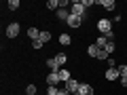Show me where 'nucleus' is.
Masks as SVG:
<instances>
[{"label": "nucleus", "mask_w": 127, "mask_h": 95, "mask_svg": "<svg viewBox=\"0 0 127 95\" xmlns=\"http://www.w3.org/2000/svg\"><path fill=\"white\" fill-rule=\"evenodd\" d=\"M38 40H42V42H49L51 40V32H40V38Z\"/></svg>", "instance_id": "19"}, {"label": "nucleus", "mask_w": 127, "mask_h": 95, "mask_svg": "<svg viewBox=\"0 0 127 95\" xmlns=\"http://www.w3.org/2000/svg\"><path fill=\"white\" fill-rule=\"evenodd\" d=\"M26 93H28V95H36V85H28Z\"/></svg>", "instance_id": "20"}, {"label": "nucleus", "mask_w": 127, "mask_h": 95, "mask_svg": "<svg viewBox=\"0 0 127 95\" xmlns=\"http://www.w3.org/2000/svg\"><path fill=\"white\" fill-rule=\"evenodd\" d=\"M70 78H72V76H70L68 70H59V82H68Z\"/></svg>", "instance_id": "14"}, {"label": "nucleus", "mask_w": 127, "mask_h": 95, "mask_svg": "<svg viewBox=\"0 0 127 95\" xmlns=\"http://www.w3.org/2000/svg\"><path fill=\"white\" fill-rule=\"evenodd\" d=\"M121 85H123V87H127V76H121Z\"/></svg>", "instance_id": "28"}, {"label": "nucleus", "mask_w": 127, "mask_h": 95, "mask_svg": "<svg viewBox=\"0 0 127 95\" xmlns=\"http://www.w3.org/2000/svg\"><path fill=\"white\" fill-rule=\"evenodd\" d=\"M26 95H28V93H26Z\"/></svg>", "instance_id": "30"}, {"label": "nucleus", "mask_w": 127, "mask_h": 95, "mask_svg": "<svg viewBox=\"0 0 127 95\" xmlns=\"http://www.w3.org/2000/svg\"><path fill=\"white\" fill-rule=\"evenodd\" d=\"M97 30L102 32V34H110V32H112V21H108V19H100V21H97Z\"/></svg>", "instance_id": "2"}, {"label": "nucleus", "mask_w": 127, "mask_h": 95, "mask_svg": "<svg viewBox=\"0 0 127 95\" xmlns=\"http://www.w3.org/2000/svg\"><path fill=\"white\" fill-rule=\"evenodd\" d=\"M57 93H59L57 87H49V89H47V95H57Z\"/></svg>", "instance_id": "22"}, {"label": "nucleus", "mask_w": 127, "mask_h": 95, "mask_svg": "<svg viewBox=\"0 0 127 95\" xmlns=\"http://www.w3.org/2000/svg\"><path fill=\"white\" fill-rule=\"evenodd\" d=\"M76 95H93V89H91L89 85H85V82H81V87H78Z\"/></svg>", "instance_id": "7"}, {"label": "nucleus", "mask_w": 127, "mask_h": 95, "mask_svg": "<svg viewBox=\"0 0 127 95\" xmlns=\"http://www.w3.org/2000/svg\"><path fill=\"white\" fill-rule=\"evenodd\" d=\"M57 95H70V93H68L66 89H59V93H57Z\"/></svg>", "instance_id": "29"}, {"label": "nucleus", "mask_w": 127, "mask_h": 95, "mask_svg": "<svg viewBox=\"0 0 127 95\" xmlns=\"http://www.w3.org/2000/svg\"><path fill=\"white\" fill-rule=\"evenodd\" d=\"M100 4L104 6L106 11H114V6H117V4H114V0H102Z\"/></svg>", "instance_id": "15"}, {"label": "nucleus", "mask_w": 127, "mask_h": 95, "mask_svg": "<svg viewBox=\"0 0 127 95\" xmlns=\"http://www.w3.org/2000/svg\"><path fill=\"white\" fill-rule=\"evenodd\" d=\"M68 17H70V11L68 9H59L57 11V19H59V21H68Z\"/></svg>", "instance_id": "10"}, {"label": "nucleus", "mask_w": 127, "mask_h": 95, "mask_svg": "<svg viewBox=\"0 0 127 95\" xmlns=\"http://www.w3.org/2000/svg\"><path fill=\"white\" fill-rule=\"evenodd\" d=\"M83 4H85V9H89V6L93 4V0H83Z\"/></svg>", "instance_id": "27"}, {"label": "nucleus", "mask_w": 127, "mask_h": 95, "mask_svg": "<svg viewBox=\"0 0 127 95\" xmlns=\"http://www.w3.org/2000/svg\"><path fill=\"white\" fill-rule=\"evenodd\" d=\"M59 82V72H51L49 76H47V85L49 87H55Z\"/></svg>", "instance_id": "8"}, {"label": "nucleus", "mask_w": 127, "mask_h": 95, "mask_svg": "<svg viewBox=\"0 0 127 95\" xmlns=\"http://www.w3.org/2000/svg\"><path fill=\"white\" fill-rule=\"evenodd\" d=\"M114 49H117V47H114V42H108V45H106V53H108V55L112 53Z\"/></svg>", "instance_id": "24"}, {"label": "nucleus", "mask_w": 127, "mask_h": 95, "mask_svg": "<svg viewBox=\"0 0 127 95\" xmlns=\"http://www.w3.org/2000/svg\"><path fill=\"white\" fill-rule=\"evenodd\" d=\"M78 87H81V82H78V80H74V78H70V80L66 82V91H68L70 95H76Z\"/></svg>", "instance_id": "4"}, {"label": "nucleus", "mask_w": 127, "mask_h": 95, "mask_svg": "<svg viewBox=\"0 0 127 95\" xmlns=\"http://www.w3.org/2000/svg\"><path fill=\"white\" fill-rule=\"evenodd\" d=\"M66 23H68L70 27H78V25L83 23V17H78V15H72V13H70V17H68V21H66Z\"/></svg>", "instance_id": "5"}, {"label": "nucleus", "mask_w": 127, "mask_h": 95, "mask_svg": "<svg viewBox=\"0 0 127 95\" xmlns=\"http://www.w3.org/2000/svg\"><path fill=\"white\" fill-rule=\"evenodd\" d=\"M59 45H64V47L72 45V38H70V34H62V36H59Z\"/></svg>", "instance_id": "13"}, {"label": "nucleus", "mask_w": 127, "mask_h": 95, "mask_svg": "<svg viewBox=\"0 0 127 95\" xmlns=\"http://www.w3.org/2000/svg\"><path fill=\"white\" fill-rule=\"evenodd\" d=\"M28 36H30L32 40H38V38H40V32H38L36 27H28Z\"/></svg>", "instance_id": "12"}, {"label": "nucleus", "mask_w": 127, "mask_h": 95, "mask_svg": "<svg viewBox=\"0 0 127 95\" xmlns=\"http://www.w3.org/2000/svg\"><path fill=\"white\" fill-rule=\"evenodd\" d=\"M119 76H121L119 74V68H108L106 70V80H117Z\"/></svg>", "instance_id": "6"}, {"label": "nucleus", "mask_w": 127, "mask_h": 95, "mask_svg": "<svg viewBox=\"0 0 127 95\" xmlns=\"http://www.w3.org/2000/svg\"><path fill=\"white\" fill-rule=\"evenodd\" d=\"M100 47H97V45H95V42H93V45H89V49H87V53H89L91 55V57H97V55H100Z\"/></svg>", "instance_id": "11"}, {"label": "nucleus", "mask_w": 127, "mask_h": 95, "mask_svg": "<svg viewBox=\"0 0 127 95\" xmlns=\"http://www.w3.org/2000/svg\"><path fill=\"white\" fill-rule=\"evenodd\" d=\"M95 45L100 47V49H106V45H108V40H106V36H102V38H97V40H95Z\"/></svg>", "instance_id": "18"}, {"label": "nucleus", "mask_w": 127, "mask_h": 95, "mask_svg": "<svg viewBox=\"0 0 127 95\" xmlns=\"http://www.w3.org/2000/svg\"><path fill=\"white\" fill-rule=\"evenodd\" d=\"M55 59H57L59 66H64V63L68 61V55H66V53H57V55H55Z\"/></svg>", "instance_id": "16"}, {"label": "nucleus", "mask_w": 127, "mask_h": 95, "mask_svg": "<svg viewBox=\"0 0 127 95\" xmlns=\"http://www.w3.org/2000/svg\"><path fill=\"white\" fill-rule=\"evenodd\" d=\"M47 66L51 68V72H59V70H62V66L57 63V59H55V57H49V59H47Z\"/></svg>", "instance_id": "9"}, {"label": "nucleus", "mask_w": 127, "mask_h": 95, "mask_svg": "<svg viewBox=\"0 0 127 95\" xmlns=\"http://www.w3.org/2000/svg\"><path fill=\"white\" fill-rule=\"evenodd\" d=\"M97 59H110V57H108V53H106V49H102V51H100V55H97Z\"/></svg>", "instance_id": "26"}, {"label": "nucleus", "mask_w": 127, "mask_h": 95, "mask_svg": "<svg viewBox=\"0 0 127 95\" xmlns=\"http://www.w3.org/2000/svg\"><path fill=\"white\" fill-rule=\"evenodd\" d=\"M19 30H21V25H19L17 21H13V23H9V25H6V36H9V38H17V34H19Z\"/></svg>", "instance_id": "3"}, {"label": "nucleus", "mask_w": 127, "mask_h": 95, "mask_svg": "<svg viewBox=\"0 0 127 95\" xmlns=\"http://www.w3.org/2000/svg\"><path fill=\"white\" fill-rule=\"evenodd\" d=\"M119 74H121V76H127V66H119Z\"/></svg>", "instance_id": "25"}, {"label": "nucleus", "mask_w": 127, "mask_h": 95, "mask_svg": "<svg viewBox=\"0 0 127 95\" xmlns=\"http://www.w3.org/2000/svg\"><path fill=\"white\" fill-rule=\"evenodd\" d=\"M42 45H45L42 40H32V47H34V49H42Z\"/></svg>", "instance_id": "23"}, {"label": "nucleus", "mask_w": 127, "mask_h": 95, "mask_svg": "<svg viewBox=\"0 0 127 95\" xmlns=\"http://www.w3.org/2000/svg\"><path fill=\"white\" fill-rule=\"evenodd\" d=\"M17 6H19V0H9V9L11 11H15Z\"/></svg>", "instance_id": "21"}, {"label": "nucleus", "mask_w": 127, "mask_h": 95, "mask_svg": "<svg viewBox=\"0 0 127 95\" xmlns=\"http://www.w3.org/2000/svg\"><path fill=\"white\" fill-rule=\"evenodd\" d=\"M47 9H51V11L57 9L59 11V0H49V2H47Z\"/></svg>", "instance_id": "17"}, {"label": "nucleus", "mask_w": 127, "mask_h": 95, "mask_svg": "<svg viewBox=\"0 0 127 95\" xmlns=\"http://www.w3.org/2000/svg\"><path fill=\"white\" fill-rule=\"evenodd\" d=\"M70 13H72V15H78V17L85 19L87 15H89V9H85V4H83V0H81V2H72V9H70Z\"/></svg>", "instance_id": "1"}]
</instances>
